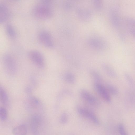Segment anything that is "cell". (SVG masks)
I'll list each match as a JSON object with an SVG mask.
<instances>
[{
  "label": "cell",
  "mask_w": 135,
  "mask_h": 135,
  "mask_svg": "<svg viewBox=\"0 0 135 135\" xmlns=\"http://www.w3.org/2000/svg\"><path fill=\"white\" fill-rule=\"evenodd\" d=\"M90 45L93 47L98 49H103L105 43L102 39L98 37H94L90 38L89 41Z\"/></svg>",
  "instance_id": "cell-9"
},
{
  "label": "cell",
  "mask_w": 135,
  "mask_h": 135,
  "mask_svg": "<svg viewBox=\"0 0 135 135\" xmlns=\"http://www.w3.org/2000/svg\"><path fill=\"white\" fill-rule=\"evenodd\" d=\"M9 11L8 7L3 3L0 4V22L3 23L8 19Z\"/></svg>",
  "instance_id": "cell-10"
},
{
  "label": "cell",
  "mask_w": 135,
  "mask_h": 135,
  "mask_svg": "<svg viewBox=\"0 0 135 135\" xmlns=\"http://www.w3.org/2000/svg\"><path fill=\"white\" fill-rule=\"evenodd\" d=\"M118 129L120 135H129L122 124H120L118 125Z\"/></svg>",
  "instance_id": "cell-18"
},
{
  "label": "cell",
  "mask_w": 135,
  "mask_h": 135,
  "mask_svg": "<svg viewBox=\"0 0 135 135\" xmlns=\"http://www.w3.org/2000/svg\"><path fill=\"white\" fill-rule=\"evenodd\" d=\"M90 73L92 78L95 81V82L100 83L102 80V77L98 71L93 70L90 71Z\"/></svg>",
  "instance_id": "cell-14"
},
{
  "label": "cell",
  "mask_w": 135,
  "mask_h": 135,
  "mask_svg": "<svg viewBox=\"0 0 135 135\" xmlns=\"http://www.w3.org/2000/svg\"><path fill=\"white\" fill-rule=\"evenodd\" d=\"M5 31L9 37L14 39L16 37V32L13 26L10 24H7L5 27Z\"/></svg>",
  "instance_id": "cell-12"
},
{
  "label": "cell",
  "mask_w": 135,
  "mask_h": 135,
  "mask_svg": "<svg viewBox=\"0 0 135 135\" xmlns=\"http://www.w3.org/2000/svg\"><path fill=\"white\" fill-rule=\"evenodd\" d=\"M34 16L41 20L49 19L53 15V10L51 3L46 1H42L35 5L32 10Z\"/></svg>",
  "instance_id": "cell-1"
},
{
  "label": "cell",
  "mask_w": 135,
  "mask_h": 135,
  "mask_svg": "<svg viewBox=\"0 0 135 135\" xmlns=\"http://www.w3.org/2000/svg\"><path fill=\"white\" fill-rule=\"evenodd\" d=\"M126 77L127 78V79H128V80L129 81V82L131 84H133V81L130 78V77L128 75L126 74Z\"/></svg>",
  "instance_id": "cell-22"
},
{
  "label": "cell",
  "mask_w": 135,
  "mask_h": 135,
  "mask_svg": "<svg viewBox=\"0 0 135 135\" xmlns=\"http://www.w3.org/2000/svg\"><path fill=\"white\" fill-rule=\"evenodd\" d=\"M68 116L66 113H63L61 115L60 118V122L63 124H66L68 120Z\"/></svg>",
  "instance_id": "cell-19"
},
{
  "label": "cell",
  "mask_w": 135,
  "mask_h": 135,
  "mask_svg": "<svg viewBox=\"0 0 135 135\" xmlns=\"http://www.w3.org/2000/svg\"><path fill=\"white\" fill-rule=\"evenodd\" d=\"M38 38L39 42L44 46L51 48L54 46V42L50 33L46 30L40 31L38 34Z\"/></svg>",
  "instance_id": "cell-4"
},
{
  "label": "cell",
  "mask_w": 135,
  "mask_h": 135,
  "mask_svg": "<svg viewBox=\"0 0 135 135\" xmlns=\"http://www.w3.org/2000/svg\"><path fill=\"white\" fill-rule=\"evenodd\" d=\"M28 56L31 61L37 68L40 69L44 68L45 62L44 57L40 51L32 50L28 53Z\"/></svg>",
  "instance_id": "cell-3"
},
{
  "label": "cell",
  "mask_w": 135,
  "mask_h": 135,
  "mask_svg": "<svg viewBox=\"0 0 135 135\" xmlns=\"http://www.w3.org/2000/svg\"><path fill=\"white\" fill-rule=\"evenodd\" d=\"M80 94L81 98L90 105L96 107L100 106V103L99 101L87 90L84 89L81 90Z\"/></svg>",
  "instance_id": "cell-5"
},
{
  "label": "cell",
  "mask_w": 135,
  "mask_h": 135,
  "mask_svg": "<svg viewBox=\"0 0 135 135\" xmlns=\"http://www.w3.org/2000/svg\"><path fill=\"white\" fill-rule=\"evenodd\" d=\"M2 62L3 68L6 74L10 77L14 76L17 73V66L12 56L9 54H4L2 56Z\"/></svg>",
  "instance_id": "cell-2"
},
{
  "label": "cell",
  "mask_w": 135,
  "mask_h": 135,
  "mask_svg": "<svg viewBox=\"0 0 135 135\" xmlns=\"http://www.w3.org/2000/svg\"><path fill=\"white\" fill-rule=\"evenodd\" d=\"M25 91L28 94L31 93L32 91V88L31 86H26L25 89Z\"/></svg>",
  "instance_id": "cell-21"
},
{
  "label": "cell",
  "mask_w": 135,
  "mask_h": 135,
  "mask_svg": "<svg viewBox=\"0 0 135 135\" xmlns=\"http://www.w3.org/2000/svg\"><path fill=\"white\" fill-rule=\"evenodd\" d=\"M76 110L81 116L86 118L97 125L100 124V122L96 115L91 111L80 106L77 107Z\"/></svg>",
  "instance_id": "cell-6"
},
{
  "label": "cell",
  "mask_w": 135,
  "mask_h": 135,
  "mask_svg": "<svg viewBox=\"0 0 135 135\" xmlns=\"http://www.w3.org/2000/svg\"><path fill=\"white\" fill-rule=\"evenodd\" d=\"M107 88L108 91L112 94L116 95L118 91L117 89L113 86L110 85H108L107 86Z\"/></svg>",
  "instance_id": "cell-20"
},
{
  "label": "cell",
  "mask_w": 135,
  "mask_h": 135,
  "mask_svg": "<svg viewBox=\"0 0 135 135\" xmlns=\"http://www.w3.org/2000/svg\"><path fill=\"white\" fill-rule=\"evenodd\" d=\"M12 132L14 135H26L27 132V128L26 125H21L13 128Z\"/></svg>",
  "instance_id": "cell-11"
},
{
  "label": "cell",
  "mask_w": 135,
  "mask_h": 135,
  "mask_svg": "<svg viewBox=\"0 0 135 135\" xmlns=\"http://www.w3.org/2000/svg\"><path fill=\"white\" fill-rule=\"evenodd\" d=\"M78 11V15L81 19L84 20L89 19L90 15L89 11L85 9H80Z\"/></svg>",
  "instance_id": "cell-16"
},
{
  "label": "cell",
  "mask_w": 135,
  "mask_h": 135,
  "mask_svg": "<svg viewBox=\"0 0 135 135\" xmlns=\"http://www.w3.org/2000/svg\"><path fill=\"white\" fill-rule=\"evenodd\" d=\"M64 78L67 82L70 84L74 83L75 81V76L71 72H68L65 73L64 75Z\"/></svg>",
  "instance_id": "cell-13"
},
{
  "label": "cell",
  "mask_w": 135,
  "mask_h": 135,
  "mask_svg": "<svg viewBox=\"0 0 135 135\" xmlns=\"http://www.w3.org/2000/svg\"><path fill=\"white\" fill-rule=\"evenodd\" d=\"M102 66L104 71L108 75L112 77H115V73L109 66L104 64H103Z\"/></svg>",
  "instance_id": "cell-15"
},
{
  "label": "cell",
  "mask_w": 135,
  "mask_h": 135,
  "mask_svg": "<svg viewBox=\"0 0 135 135\" xmlns=\"http://www.w3.org/2000/svg\"><path fill=\"white\" fill-rule=\"evenodd\" d=\"M0 100L1 103L5 107H8L10 105V101L8 94L4 87H0Z\"/></svg>",
  "instance_id": "cell-8"
},
{
  "label": "cell",
  "mask_w": 135,
  "mask_h": 135,
  "mask_svg": "<svg viewBox=\"0 0 135 135\" xmlns=\"http://www.w3.org/2000/svg\"><path fill=\"white\" fill-rule=\"evenodd\" d=\"M94 89L106 102H109L111 101V98L107 89L101 83L95 82L94 84Z\"/></svg>",
  "instance_id": "cell-7"
},
{
  "label": "cell",
  "mask_w": 135,
  "mask_h": 135,
  "mask_svg": "<svg viewBox=\"0 0 135 135\" xmlns=\"http://www.w3.org/2000/svg\"><path fill=\"white\" fill-rule=\"evenodd\" d=\"M7 113L6 109L3 107L0 108V118L2 121L5 120L7 118Z\"/></svg>",
  "instance_id": "cell-17"
}]
</instances>
